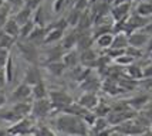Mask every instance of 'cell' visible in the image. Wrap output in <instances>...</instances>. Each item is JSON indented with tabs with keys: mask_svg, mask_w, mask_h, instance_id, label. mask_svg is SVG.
I'll list each match as a JSON object with an SVG mask.
<instances>
[{
	"mask_svg": "<svg viewBox=\"0 0 152 136\" xmlns=\"http://www.w3.org/2000/svg\"><path fill=\"white\" fill-rule=\"evenodd\" d=\"M56 129L70 136H87L88 135V125L80 116L70 113H60L54 119Z\"/></svg>",
	"mask_w": 152,
	"mask_h": 136,
	"instance_id": "6da1fadb",
	"label": "cell"
},
{
	"mask_svg": "<svg viewBox=\"0 0 152 136\" xmlns=\"http://www.w3.org/2000/svg\"><path fill=\"white\" fill-rule=\"evenodd\" d=\"M14 47L17 48V51L20 52L23 60H26L30 65H37V63H39V51H37V47L33 43H30L27 40H17Z\"/></svg>",
	"mask_w": 152,
	"mask_h": 136,
	"instance_id": "7a4b0ae2",
	"label": "cell"
},
{
	"mask_svg": "<svg viewBox=\"0 0 152 136\" xmlns=\"http://www.w3.org/2000/svg\"><path fill=\"white\" fill-rule=\"evenodd\" d=\"M48 99L53 104L54 109L58 111L66 109L67 106H70L74 102L73 98L70 97L66 91H51V92H48Z\"/></svg>",
	"mask_w": 152,
	"mask_h": 136,
	"instance_id": "3957f363",
	"label": "cell"
},
{
	"mask_svg": "<svg viewBox=\"0 0 152 136\" xmlns=\"http://www.w3.org/2000/svg\"><path fill=\"white\" fill-rule=\"evenodd\" d=\"M117 130L121 132V133H124V135H126V136H134V135L141 136L146 130V128L144 125H141V123L134 118V119H129V121H126V122L118 125V126H117Z\"/></svg>",
	"mask_w": 152,
	"mask_h": 136,
	"instance_id": "277c9868",
	"label": "cell"
},
{
	"mask_svg": "<svg viewBox=\"0 0 152 136\" xmlns=\"http://www.w3.org/2000/svg\"><path fill=\"white\" fill-rule=\"evenodd\" d=\"M53 109H54V106L50 102L48 98L36 99V101H33V104H31V115L34 118H46Z\"/></svg>",
	"mask_w": 152,
	"mask_h": 136,
	"instance_id": "5b68a950",
	"label": "cell"
},
{
	"mask_svg": "<svg viewBox=\"0 0 152 136\" xmlns=\"http://www.w3.org/2000/svg\"><path fill=\"white\" fill-rule=\"evenodd\" d=\"M12 99L14 102H33V101H30V99H33V97H31V87H28L24 82L19 84L12 92Z\"/></svg>",
	"mask_w": 152,
	"mask_h": 136,
	"instance_id": "8992f818",
	"label": "cell"
},
{
	"mask_svg": "<svg viewBox=\"0 0 152 136\" xmlns=\"http://www.w3.org/2000/svg\"><path fill=\"white\" fill-rule=\"evenodd\" d=\"M131 16V3H122V4H115L111 7V17L114 23L117 21H125Z\"/></svg>",
	"mask_w": 152,
	"mask_h": 136,
	"instance_id": "52a82bcc",
	"label": "cell"
},
{
	"mask_svg": "<svg viewBox=\"0 0 152 136\" xmlns=\"http://www.w3.org/2000/svg\"><path fill=\"white\" fill-rule=\"evenodd\" d=\"M31 132H34V128L30 119H27V118H23L21 121L16 122L12 128L7 129V133H12V135H28Z\"/></svg>",
	"mask_w": 152,
	"mask_h": 136,
	"instance_id": "ba28073f",
	"label": "cell"
},
{
	"mask_svg": "<svg viewBox=\"0 0 152 136\" xmlns=\"http://www.w3.org/2000/svg\"><path fill=\"white\" fill-rule=\"evenodd\" d=\"M77 104L87 111H94L97 108V105L99 104V98L95 92H84L78 98V102Z\"/></svg>",
	"mask_w": 152,
	"mask_h": 136,
	"instance_id": "9c48e42d",
	"label": "cell"
},
{
	"mask_svg": "<svg viewBox=\"0 0 152 136\" xmlns=\"http://www.w3.org/2000/svg\"><path fill=\"white\" fill-rule=\"evenodd\" d=\"M94 37L91 31H78V40H77V47L75 50L78 52H83L86 50L93 48Z\"/></svg>",
	"mask_w": 152,
	"mask_h": 136,
	"instance_id": "30bf717a",
	"label": "cell"
},
{
	"mask_svg": "<svg viewBox=\"0 0 152 136\" xmlns=\"http://www.w3.org/2000/svg\"><path fill=\"white\" fill-rule=\"evenodd\" d=\"M24 84H27L28 87H34L36 84L41 82V74H40V70L37 68V65H30L28 68L24 72Z\"/></svg>",
	"mask_w": 152,
	"mask_h": 136,
	"instance_id": "8fae6325",
	"label": "cell"
},
{
	"mask_svg": "<svg viewBox=\"0 0 152 136\" xmlns=\"http://www.w3.org/2000/svg\"><path fill=\"white\" fill-rule=\"evenodd\" d=\"M148 41H149V37H148L142 30L132 33V34L128 37V44L131 45V47H135V48H141V50H142L144 47H146Z\"/></svg>",
	"mask_w": 152,
	"mask_h": 136,
	"instance_id": "7c38bea8",
	"label": "cell"
},
{
	"mask_svg": "<svg viewBox=\"0 0 152 136\" xmlns=\"http://www.w3.org/2000/svg\"><path fill=\"white\" fill-rule=\"evenodd\" d=\"M98 55H97V51L94 48H90V50H86V51L80 52V64L83 67H93L98 63Z\"/></svg>",
	"mask_w": 152,
	"mask_h": 136,
	"instance_id": "4fadbf2b",
	"label": "cell"
},
{
	"mask_svg": "<svg viewBox=\"0 0 152 136\" xmlns=\"http://www.w3.org/2000/svg\"><path fill=\"white\" fill-rule=\"evenodd\" d=\"M77 40H78V30L77 28H73L70 33L64 34V37L61 40V45L66 51H71V50H75L77 47Z\"/></svg>",
	"mask_w": 152,
	"mask_h": 136,
	"instance_id": "5bb4252c",
	"label": "cell"
},
{
	"mask_svg": "<svg viewBox=\"0 0 152 136\" xmlns=\"http://www.w3.org/2000/svg\"><path fill=\"white\" fill-rule=\"evenodd\" d=\"M64 34H66L64 30L56 28V27H53V26L47 27V34H46V37H44L43 44H53V43H58V41L63 40Z\"/></svg>",
	"mask_w": 152,
	"mask_h": 136,
	"instance_id": "9a60e30c",
	"label": "cell"
},
{
	"mask_svg": "<svg viewBox=\"0 0 152 136\" xmlns=\"http://www.w3.org/2000/svg\"><path fill=\"white\" fill-rule=\"evenodd\" d=\"M91 27H94V20H93V16H91V12H90V9H88V10L81 13L80 21L75 28H77L78 31H90Z\"/></svg>",
	"mask_w": 152,
	"mask_h": 136,
	"instance_id": "2e32d148",
	"label": "cell"
},
{
	"mask_svg": "<svg viewBox=\"0 0 152 136\" xmlns=\"http://www.w3.org/2000/svg\"><path fill=\"white\" fill-rule=\"evenodd\" d=\"M13 19L16 20L17 24L21 27L23 24H26V23H28V21L33 20V10L28 9V7H26V6H23L21 9H19V12L13 16Z\"/></svg>",
	"mask_w": 152,
	"mask_h": 136,
	"instance_id": "e0dca14e",
	"label": "cell"
},
{
	"mask_svg": "<svg viewBox=\"0 0 152 136\" xmlns=\"http://www.w3.org/2000/svg\"><path fill=\"white\" fill-rule=\"evenodd\" d=\"M1 31L16 40H19V37H20V26L17 24V21L13 17H9V20L6 21V24H4Z\"/></svg>",
	"mask_w": 152,
	"mask_h": 136,
	"instance_id": "ac0fdd59",
	"label": "cell"
},
{
	"mask_svg": "<svg viewBox=\"0 0 152 136\" xmlns=\"http://www.w3.org/2000/svg\"><path fill=\"white\" fill-rule=\"evenodd\" d=\"M64 65H66V68H71L74 70L75 67H78L80 64V52L77 50H71V51H66L64 54V57L61 60Z\"/></svg>",
	"mask_w": 152,
	"mask_h": 136,
	"instance_id": "d6986e66",
	"label": "cell"
},
{
	"mask_svg": "<svg viewBox=\"0 0 152 136\" xmlns=\"http://www.w3.org/2000/svg\"><path fill=\"white\" fill-rule=\"evenodd\" d=\"M64 54H66V50L63 48V45H56L54 48L51 50H48L46 52V63L47 64H50V63H56V61H61L63 57H64Z\"/></svg>",
	"mask_w": 152,
	"mask_h": 136,
	"instance_id": "ffe728a7",
	"label": "cell"
},
{
	"mask_svg": "<svg viewBox=\"0 0 152 136\" xmlns=\"http://www.w3.org/2000/svg\"><path fill=\"white\" fill-rule=\"evenodd\" d=\"M151 20L149 19H145V17H142V16H139V14H131L129 17H128V23L131 24V27H132L135 31H139V30H142L144 27L149 23Z\"/></svg>",
	"mask_w": 152,
	"mask_h": 136,
	"instance_id": "44dd1931",
	"label": "cell"
},
{
	"mask_svg": "<svg viewBox=\"0 0 152 136\" xmlns=\"http://www.w3.org/2000/svg\"><path fill=\"white\" fill-rule=\"evenodd\" d=\"M31 104L33 102H14L12 109L20 118H27L28 113H31Z\"/></svg>",
	"mask_w": 152,
	"mask_h": 136,
	"instance_id": "7402d4cb",
	"label": "cell"
},
{
	"mask_svg": "<svg viewBox=\"0 0 152 136\" xmlns=\"http://www.w3.org/2000/svg\"><path fill=\"white\" fill-rule=\"evenodd\" d=\"M3 71H4V77H6V84L13 82L14 71H16V64H14V58H13L12 54L9 55V60H7V63H6V65H4V68H3Z\"/></svg>",
	"mask_w": 152,
	"mask_h": 136,
	"instance_id": "603a6c76",
	"label": "cell"
},
{
	"mask_svg": "<svg viewBox=\"0 0 152 136\" xmlns=\"http://www.w3.org/2000/svg\"><path fill=\"white\" fill-rule=\"evenodd\" d=\"M31 97H33V101L48 98V91H47V87L43 81L36 84L34 87H31Z\"/></svg>",
	"mask_w": 152,
	"mask_h": 136,
	"instance_id": "cb8c5ba5",
	"label": "cell"
},
{
	"mask_svg": "<svg viewBox=\"0 0 152 136\" xmlns=\"http://www.w3.org/2000/svg\"><path fill=\"white\" fill-rule=\"evenodd\" d=\"M46 34H47V27H37L36 26L34 30L31 31V34H30V37L27 39V41L33 43L34 45H36V43H43Z\"/></svg>",
	"mask_w": 152,
	"mask_h": 136,
	"instance_id": "d4e9b609",
	"label": "cell"
},
{
	"mask_svg": "<svg viewBox=\"0 0 152 136\" xmlns=\"http://www.w3.org/2000/svg\"><path fill=\"white\" fill-rule=\"evenodd\" d=\"M148 95H137V97L131 98V99H128L126 101V104L129 105V108L131 109H142L146 104H148Z\"/></svg>",
	"mask_w": 152,
	"mask_h": 136,
	"instance_id": "484cf974",
	"label": "cell"
},
{
	"mask_svg": "<svg viewBox=\"0 0 152 136\" xmlns=\"http://www.w3.org/2000/svg\"><path fill=\"white\" fill-rule=\"evenodd\" d=\"M113 41H114V34L113 33H108V34H104V36H99L98 39H95L94 43H95L97 47H99V48L108 50V48H111Z\"/></svg>",
	"mask_w": 152,
	"mask_h": 136,
	"instance_id": "4316f807",
	"label": "cell"
},
{
	"mask_svg": "<svg viewBox=\"0 0 152 136\" xmlns=\"http://www.w3.org/2000/svg\"><path fill=\"white\" fill-rule=\"evenodd\" d=\"M46 21H47V19H46L44 9H43V6L40 4V6L33 12V23L37 27H47L46 26Z\"/></svg>",
	"mask_w": 152,
	"mask_h": 136,
	"instance_id": "83f0119b",
	"label": "cell"
},
{
	"mask_svg": "<svg viewBox=\"0 0 152 136\" xmlns=\"http://www.w3.org/2000/svg\"><path fill=\"white\" fill-rule=\"evenodd\" d=\"M137 14L139 16H142V17H145V19H149L152 17V3L151 1H141L138 3V6H137Z\"/></svg>",
	"mask_w": 152,
	"mask_h": 136,
	"instance_id": "f1b7e54d",
	"label": "cell"
},
{
	"mask_svg": "<svg viewBox=\"0 0 152 136\" xmlns=\"http://www.w3.org/2000/svg\"><path fill=\"white\" fill-rule=\"evenodd\" d=\"M46 68L47 71L50 72V74H53L56 77H60V75H63V72L66 71V65L63 61H56V63H50V64H46Z\"/></svg>",
	"mask_w": 152,
	"mask_h": 136,
	"instance_id": "f546056e",
	"label": "cell"
},
{
	"mask_svg": "<svg viewBox=\"0 0 152 136\" xmlns=\"http://www.w3.org/2000/svg\"><path fill=\"white\" fill-rule=\"evenodd\" d=\"M128 36L125 34H114V41H113V45L111 48H117V50H125L128 47Z\"/></svg>",
	"mask_w": 152,
	"mask_h": 136,
	"instance_id": "4dcf8cb0",
	"label": "cell"
},
{
	"mask_svg": "<svg viewBox=\"0 0 152 136\" xmlns=\"http://www.w3.org/2000/svg\"><path fill=\"white\" fill-rule=\"evenodd\" d=\"M16 43H17V40L16 39H13V37H10V36L4 34L3 31H0V48L10 51L14 45H16Z\"/></svg>",
	"mask_w": 152,
	"mask_h": 136,
	"instance_id": "1f68e13d",
	"label": "cell"
},
{
	"mask_svg": "<svg viewBox=\"0 0 152 136\" xmlns=\"http://www.w3.org/2000/svg\"><path fill=\"white\" fill-rule=\"evenodd\" d=\"M126 74H128V77L131 78V79H142L144 78V70H142V67L135 65V64L126 67Z\"/></svg>",
	"mask_w": 152,
	"mask_h": 136,
	"instance_id": "d6a6232c",
	"label": "cell"
},
{
	"mask_svg": "<svg viewBox=\"0 0 152 136\" xmlns=\"http://www.w3.org/2000/svg\"><path fill=\"white\" fill-rule=\"evenodd\" d=\"M81 13L83 12H78L75 9L70 10V13L67 14V17H66L67 23H68V27H73V28L77 27V24H78V21H80V17H81Z\"/></svg>",
	"mask_w": 152,
	"mask_h": 136,
	"instance_id": "836d02e7",
	"label": "cell"
},
{
	"mask_svg": "<svg viewBox=\"0 0 152 136\" xmlns=\"http://www.w3.org/2000/svg\"><path fill=\"white\" fill-rule=\"evenodd\" d=\"M0 119H3V121H7V122H12V123H16L21 121L23 118H20L16 112H13V109L10 108V109L7 111H3V112H0Z\"/></svg>",
	"mask_w": 152,
	"mask_h": 136,
	"instance_id": "e575fe53",
	"label": "cell"
},
{
	"mask_svg": "<svg viewBox=\"0 0 152 136\" xmlns=\"http://www.w3.org/2000/svg\"><path fill=\"white\" fill-rule=\"evenodd\" d=\"M34 27H36V24L33 23V20L31 21H28V23H26V24H23V26L20 27V37L19 40H27L28 37H30V34H31V31L34 30Z\"/></svg>",
	"mask_w": 152,
	"mask_h": 136,
	"instance_id": "d590c367",
	"label": "cell"
},
{
	"mask_svg": "<svg viewBox=\"0 0 152 136\" xmlns=\"http://www.w3.org/2000/svg\"><path fill=\"white\" fill-rule=\"evenodd\" d=\"M94 111H95V115L98 118H107L110 115V112L113 111V108H111L110 105H107V104H104V102L99 101V104L97 105V108Z\"/></svg>",
	"mask_w": 152,
	"mask_h": 136,
	"instance_id": "8d00e7d4",
	"label": "cell"
},
{
	"mask_svg": "<svg viewBox=\"0 0 152 136\" xmlns=\"http://www.w3.org/2000/svg\"><path fill=\"white\" fill-rule=\"evenodd\" d=\"M108 121H107L105 118H97V121L94 122V125H93V129H94V132H97V133H102L104 130L108 128Z\"/></svg>",
	"mask_w": 152,
	"mask_h": 136,
	"instance_id": "74e56055",
	"label": "cell"
},
{
	"mask_svg": "<svg viewBox=\"0 0 152 136\" xmlns=\"http://www.w3.org/2000/svg\"><path fill=\"white\" fill-rule=\"evenodd\" d=\"M114 61H115V64L122 65V67H129V65L134 64V58H132V57H129V55H128V54H125V52H124L122 55L117 57Z\"/></svg>",
	"mask_w": 152,
	"mask_h": 136,
	"instance_id": "f35d334b",
	"label": "cell"
},
{
	"mask_svg": "<svg viewBox=\"0 0 152 136\" xmlns=\"http://www.w3.org/2000/svg\"><path fill=\"white\" fill-rule=\"evenodd\" d=\"M9 10H10L9 4H4L3 7H0V31L3 30L6 21L9 20Z\"/></svg>",
	"mask_w": 152,
	"mask_h": 136,
	"instance_id": "ab89813d",
	"label": "cell"
},
{
	"mask_svg": "<svg viewBox=\"0 0 152 136\" xmlns=\"http://www.w3.org/2000/svg\"><path fill=\"white\" fill-rule=\"evenodd\" d=\"M71 0H54L53 1V12L54 13H61L68 4H70Z\"/></svg>",
	"mask_w": 152,
	"mask_h": 136,
	"instance_id": "60d3db41",
	"label": "cell"
},
{
	"mask_svg": "<svg viewBox=\"0 0 152 136\" xmlns=\"http://www.w3.org/2000/svg\"><path fill=\"white\" fill-rule=\"evenodd\" d=\"M125 54H128V55L132 57V58H139V57H142V50H141V48H135V47L128 45V47L125 48Z\"/></svg>",
	"mask_w": 152,
	"mask_h": 136,
	"instance_id": "b9f144b4",
	"label": "cell"
},
{
	"mask_svg": "<svg viewBox=\"0 0 152 136\" xmlns=\"http://www.w3.org/2000/svg\"><path fill=\"white\" fill-rule=\"evenodd\" d=\"M73 9L78 10V12H86L90 9V3H88V0H75Z\"/></svg>",
	"mask_w": 152,
	"mask_h": 136,
	"instance_id": "7bdbcfd3",
	"label": "cell"
},
{
	"mask_svg": "<svg viewBox=\"0 0 152 136\" xmlns=\"http://www.w3.org/2000/svg\"><path fill=\"white\" fill-rule=\"evenodd\" d=\"M34 136H56L51 129H48L47 126H41L39 129L34 130Z\"/></svg>",
	"mask_w": 152,
	"mask_h": 136,
	"instance_id": "ee69618b",
	"label": "cell"
},
{
	"mask_svg": "<svg viewBox=\"0 0 152 136\" xmlns=\"http://www.w3.org/2000/svg\"><path fill=\"white\" fill-rule=\"evenodd\" d=\"M9 55H10V51L0 48V70H3V68H4L7 60H9Z\"/></svg>",
	"mask_w": 152,
	"mask_h": 136,
	"instance_id": "f6af8a7d",
	"label": "cell"
},
{
	"mask_svg": "<svg viewBox=\"0 0 152 136\" xmlns=\"http://www.w3.org/2000/svg\"><path fill=\"white\" fill-rule=\"evenodd\" d=\"M24 3H26V0H6V4H9L10 7H21L24 6Z\"/></svg>",
	"mask_w": 152,
	"mask_h": 136,
	"instance_id": "bcb514c9",
	"label": "cell"
},
{
	"mask_svg": "<svg viewBox=\"0 0 152 136\" xmlns=\"http://www.w3.org/2000/svg\"><path fill=\"white\" fill-rule=\"evenodd\" d=\"M142 70H144V78H152V61L146 64Z\"/></svg>",
	"mask_w": 152,
	"mask_h": 136,
	"instance_id": "7dc6e473",
	"label": "cell"
},
{
	"mask_svg": "<svg viewBox=\"0 0 152 136\" xmlns=\"http://www.w3.org/2000/svg\"><path fill=\"white\" fill-rule=\"evenodd\" d=\"M142 31L145 33L146 36L151 39V37H152V21H149V23H148V24H146V26L142 28Z\"/></svg>",
	"mask_w": 152,
	"mask_h": 136,
	"instance_id": "c3c4849f",
	"label": "cell"
},
{
	"mask_svg": "<svg viewBox=\"0 0 152 136\" xmlns=\"http://www.w3.org/2000/svg\"><path fill=\"white\" fill-rule=\"evenodd\" d=\"M142 115L148 119V122L152 125V108H148V109H145L144 112H142Z\"/></svg>",
	"mask_w": 152,
	"mask_h": 136,
	"instance_id": "681fc988",
	"label": "cell"
},
{
	"mask_svg": "<svg viewBox=\"0 0 152 136\" xmlns=\"http://www.w3.org/2000/svg\"><path fill=\"white\" fill-rule=\"evenodd\" d=\"M6 85V77H4V71L0 70V88H3Z\"/></svg>",
	"mask_w": 152,
	"mask_h": 136,
	"instance_id": "f907efd6",
	"label": "cell"
},
{
	"mask_svg": "<svg viewBox=\"0 0 152 136\" xmlns=\"http://www.w3.org/2000/svg\"><path fill=\"white\" fill-rule=\"evenodd\" d=\"M7 102V97H6V94L3 92V91H0V108L3 106V105Z\"/></svg>",
	"mask_w": 152,
	"mask_h": 136,
	"instance_id": "816d5d0a",
	"label": "cell"
},
{
	"mask_svg": "<svg viewBox=\"0 0 152 136\" xmlns=\"http://www.w3.org/2000/svg\"><path fill=\"white\" fill-rule=\"evenodd\" d=\"M144 87H145L146 89H152V78H145Z\"/></svg>",
	"mask_w": 152,
	"mask_h": 136,
	"instance_id": "f5cc1de1",
	"label": "cell"
},
{
	"mask_svg": "<svg viewBox=\"0 0 152 136\" xmlns=\"http://www.w3.org/2000/svg\"><path fill=\"white\" fill-rule=\"evenodd\" d=\"M146 50L149 51V54L152 52V37L149 39V41H148V44H146Z\"/></svg>",
	"mask_w": 152,
	"mask_h": 136,
	"instance_id": "db71d44e",
	"label": "cell"
},
{
	"mask_svg": "<svg viewBox=\"0 0 152 136\" xmlns=\"http://www.w3.org/2000/svg\"><path fill=\"white\" fill-rule=\"evenodd\" d=\"M141 136H152V130H145Z\"/></svg>",
	"mask_w": 152,
	"mask_h": 136,
	"instance_id": "11a10c76",
	"label": "cell"
},
{
	"mask_svg": "<svg viewBox=\"0 0 152 136\" xmlns=\"http://www.w3.org/2000/svg\"><path fill=\"white\" fill-rule=\"evenodd\" d=\"M101 1H104V3L110 4V6H113V4H114V0H101Z\"/></svg>",
	"mask_w": 152,
	"mask_h": 136,
	"instance_id": "9f6ffc18",
	"label": "cell"
},
{
	"mask_svg": "<svg viewBox=\"0 0 152 136\" xmlns=\"http://www.w3.org/2000/svg\"><path fill=\"white\" fill-rule=\"evenodd\" d=\"M6 4V0H0V7H3Z\"/></svg>",
	"mask_w": 152,
	"mask_h": 136,
	"instance_id": "6f0895ef",
	"label": "cell"
},
{
	"mask_svg": "<svg viewBox=\"0 0 152 136\" xmlns=\"http://www.w3.org/2000/svg\"><path fill=\"white\" fill-rule=\"evenodd\" d=\"M135 1H139V3H141V1H145V0H135Z\"/></svg>",
	"mask_w": 152,
	"mask_h": 136,
	"instance_id": "680465c9",
	"label": "cell"
},
{
	"mask_svg": "<svg viewBox=\"0 0 152 136\" xmlns=\"http://www.w3.org/2000/svg\"><path fill=\"white\" fill-rule=\"evenodd\" d=\"M149 58H151V61H152V52H151V54H149Z\"/></svg>",
	"mask_w": 152,
	"mask_h": 136,
	"instance_id": "91938a15",
	"label": "cell"
},
{
	"mask_svg": "<svg viewBox=\"0 0 152 136\" xmlns=\"http://www.w3.org/2000/svg\"><path fill=\"white\" fill-rule=\"evenodd\" d=\"M129 1H131V3H132V0H129Z\"/></svg>",
	"mask_w": 152,
	"mask_h": 136,
	"instance_id": "94428289",
	"label": "cell"
}]
</instances>
